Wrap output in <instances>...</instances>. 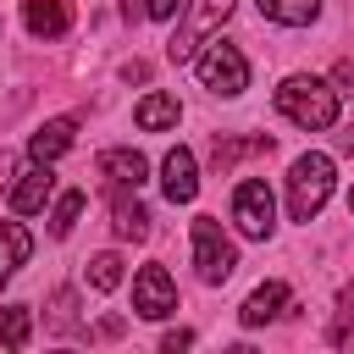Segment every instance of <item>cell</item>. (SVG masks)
I'll return each mask as SVG.
<instances>
[{
	"mask_svg": "<svg viewBox=\"0 0 354 354\" xmlns=\"http://www.w3.org/2000/svg\"><path fill=\"white\" fill-rule=\"evenodd\" d=\"M271 100H277V111H282L293 127H304V133H326V127H337V88H332L326 77L293 72V77L277 83Z\"/></svg>",
	"mask_w": 354,
	"mask_h": 354,
	"instance_id": "1",
	"label": "cell"
},
{
	"mask_svg": "<svg viewBox=\"0 0 354 354\" xmlns=\"http://www.w3.org/2000/svg\"><path fill=\"white\" fill-rule=\"evenodd\" d=\"M332 188H337V166H332V155H321V149L299 155V160L288 166V216H293V221L321 216V205L332 199Z\"/></svg>",
	"mask_w": 354,
	"mask_h": 354,
	"instance_id": "2",
	"label": "cell"
},
{
	"mask_svg": "<svg viewBox=\"0 0 354 354\" xmlns=\"http://www.w3.org/2000/svg\"><path fill=\"white\" fill-rule=\"evenodd\" d=\"M194 72H199V83H205L216 100H238V94L249 88V61H243V50L227 44V39H205V44L194 50Z\"/></svg>",
	"mask_w": 354,
	"mask_h": 354,
	"instance_id": "3",
	"label": "cell"
},
{
	"mask_svg": "<svg viewBox=\"0 0 354 354\" xmlns=\"http://www.w3.org/2000/svg\"><path fill=\"white\" fill-rule=\"evenodd\" d=\"M194 266H199V282L210 288H221L238 271V243L221 232L216 216H194Z\"/></svg>",
	"mask_w": 354,
	"mask_h": 354,
	"instance_id": "4",
	"label": "cell"
},
{
	"mask_svg": "<svg viewBox=\"0 0 354 354\" xmlns=\"http://www.w3.org/2000/svg\"><path fill=\"white\" fill-rule=\"evenodd\" d=\"M232 6H238V0H188L177 33H171V44H166V55H171V61H194V50H199L205 39H216V28L232 17Z\"/></svg>",
	"mask_w": 354,
	"mask_h": 354,
	"instance_id": "5",
	"label": "cell"
},
{
	"mask_svg": "<svg viewBox=\"0 0 354 354\" xmlns=\"http://www.w3.org/2000/svg\"><path fill=\"white\" fill-rule=\"evenodd\" d=\"M232 221H238V232L254 238V243H266V238L277 232V199H271V188H266L260 177H243V183L232 188Z\"/></svg>",
	"mask_w": 354,
	"mask_h": 354,
	"instance_id": "6",
	"label": "cell"
},
{
	"mask_svg": "<svg viewBox=\"0 0 354 354\" xmlns=\"http://www.w3.org/2000/svg\"><path fill=\"white\" fill-rule=\"evenodd\" d=\"M133 310H138L144 321H166V315H177V288H171L166 266H144V271L133 277Z\"/></svg>",
	"mask_w": 354,
	"mask_h": 354,
	"instance_id": "7",
	"label": "cell"
},
{
	"mask_svg": "<svg viewBox=\"0 0 354 354\" xmlns=\"http://www.w3.org/2000/svg\"><path fill=\"white\" fill-rule=\"evenodd\" d=\"M50 199H55V171H50V160H33L28 171L11 177V210H17V216H39Z\"/></svg>",
	"mask_w": 354,
	"mask_h": 354,
	"instance_id": "8",
	"label": "cell"
},
{
	"mask_svg": "<svg viewBox=\"0 0 354 354\" xmlns=\"http://www.w3.org/2000/svg\"><path fill=\"white\" fill-rule=\"evenodd\" d=\"M160 194L171 199V205H188L194 194H199V160H194V149H171L166 160H160Z\"/></svg>",
	"mask_w": 354,
	"mask_h": 354,
	"instance_id": "9",
	"label": "cell"
},
{
	"mask_svg": "<svg viewBox=\"0 0 354 354\" xmlns=\"http://www.w3.org/2000/svg\"><path fill=\"white\" fill-rule=\"evenodd\" d=\"M72 138H77V122H72V116H50L44 127H33V133H28V155L55 166V160L72 149Z\"/></svg>",
	"mask_w": 354,
	"mask_h": 354,
	"instance_id": "10",
	"label": "cell"
},
{
	"mask_svg": "<svg viewBox=\"0 0 354 354\" xmlns=\"http://www.w3.org/2000/svg\"><path fill=\"white\" fill-rule=\"evenodd\" d=\"M282 310H293V293H288V282H260V288L243 299L238 321H243V326H266V321H277Z\"/></svg>",
	"mask_w": 354,
	"mask_h": 354,
	"instance_id": "11",
	"label": "cell"
},
{
	"mask_svg": "<svg viewBox=\"0 0 354 354\" xmlns=\"http://www.w3.org/2000/svg\"><path fill=\"white\" fill-rule=\"evenodd\" d=\"M111 227H116V238H127V243L149 238V210L138 205V188H116V194H111Z\"/></svg>",
	"mask_w": 354,
	"mask_h": 354,
	"instance_id": "12",
	"label": "cell"
},
{
	"mask_svg": "<svg viewBox=\"0 0 354 354\" xmlns=\"http://www.w3.org/2000/svg\"><path fill=\"white\" fill-rule=\"evenodd\" d=\"M22 22L33 39H61L72 28V6L66 0H22Z\"/></svg>",
	"mask_w": 354,
	"mask_h": 354,
	"instance_id": "13",
	"label": "cell"
},
{
	"mask_svg": "<svg viewBox=\"0 0 354 354\" xmlns=\"http://www.w3.org/2000/svg\"><path fill=\"white\" fill-rule=\"evenodd\" d=\"M28 254H33V232L22 221H0V288L28 266Z\"/></svg>",
	"mask_w": 354,
	"mask_h": 354,
	"instance_id": "14",
	"label": "cell"
},
{
	"mask_svg": "<svg viewBox=\"0 0 354 354\" xmlns=\"http://www.w3.org/2000/svg\"><path fill=\"white\" fill-rule=\"evenodd\" d=\"M133 122L144 127V133H166V127H177L183 122V105H177V94H144L138 105H133Z\"/></svg>",
	"mask_w": 354,
	"mask_h": 354,
	"instance_id": "15",
	"label": "cell"
},
{
	"mask_svg": "<svg viewBox=\"0 0 354 354\" xmlns=\"http://www.w3.org/2000/svg\"><path fill=\"white\" fill-rule=\"evenodd\" d=\"M100 177H111L116 188H144L149 160H144L138 149H105V155H100Z\"/></svg>",
	"mask_w": 354,
	"mask_h": 354,
	"instance_id": "16",
	"label": "cell"
},
{
	"mask_svg": "<svg viewBox=\"0 0 354 354\" xmlns=\"http://www.w3.org/2000/svg\"><path fill=\"white\" fill-rule=\"evenodd\" d=\"M266 22H282V28H304L321 17V0H254Z\"/></svg>",
	"mask_w": 354,
	"mask_h": 354,
	"instance_id": "17",
	"label": "cell"
},
{
	"mask_svg": "<svg viewBox=\"0 0 354 354\" xmlns=\"http://www.w3.org/2000/svg\"><path fill=\"white\" fill-rule=\"evenodd\" d=\"M33 337V310L28 304H6L0 310V348H28Z\"/></svg>",
	"mask_w": 354,
	"mask_h": 354,
	"instance_id": "18",
	"label": "cell"
},
{
	"mask_svg": "<svg viewBox=\"0 0 354 354\" xmlns=\"http://www.w3.org/2000/svg\"><path fill=\"white\" fill-rule=\"evenodd\" d=\"M77 216H83V188L55 194V199H50V238H66V232L77 227Z\"/></svg>",
	"mask_w": 354,
	"mask_h": 354,
	"instance_id": "19",
	"label": "cell"
},
{
	"mask_svg": "<svg viewBox=\"0 0 354 354\" xmlns=\"http://www.w3.org/2000/svg\"><path fill=\"white\" fill-rule=\"evenodd\" d=\"M83 282L94 288V293H111V288H122V254H94L88 266H83Z\"/></svg>",
	"mask_w": 354,
	"mask_h": 354,
	"instance_id": "20",
	"label": "cell"
},
{
	"mask_svg": "<svg viewBox=\"0 0 354 354\" xmlns=\"http://www.w3.org/2000/svg\"><path fill=\"white\" fill-rule=\"evenodd\" d=\"M238 155H271V138H216V166H232Z\"/></svg>",
	"mask_w": 354,
	"mask_h": 354,
	"instance_id": "21",
	"label": "cell"
},
{
	"mask_svg": "<svg viewBox=\"0 0 354 354\" xmlns=\"http://www.w3.org/2000/svg\"><path fill=\"white\" fill-rule=\"evenodd\" d=\"M348 321H354V282L337 293V321H332V343H343L348 337Z\"/></svg>",
	"mask_w": 354,
	"mask_h": 354,
	"instance_id": "22",
	"label": "cell"
},
{
	"mask_svg": "<svg viewBox=\"0 0 354 354\" xmlns=\"http://www.w3.org/2000/svg\"><path fill=\"white\" fill-rule=\"evenodd\" d=\"M326 83H332V88H337V100H343V94L354 88V55H343V61L332 66V77H326Z\"/></svg>",
	"mask_w": 354,
	"mask_h": 354,
	"instance_id": "23",
	"label": "cell"
},
{
	"mask_svg": "<svg viewBox=\"0 0 354 354\" xmlns=\"http://www.w3.org/2000/svg\"><path fill=\"white\" fill-rule=\"evenodd\" d=\"M160 348H166V354H183V348H194V332H188V326H177V332H166V337H160Z\"/></svg>",
	"mask_w": 354,
	"mask_h": 354,
	"instance_id": "24",
	"label": "cell"
},
{
	"mask_svg": "<svg viewBox=\"0 0 354 354\" xmlns=\"http://www.w3.org/2000/svg\"><path fill=\"white\" fill-rule=\"evenodd\" d=\"M177 6H183V0H144V17H155V22H171V17H177Z\"/></svg>",
	"mask_w": 354,
	"mask_h": 354,
	"instance_id": "25",
	"label": "cell"
},
{
	"mask_svg": "<svg viewBox=\"0 0 354 354\" xmlns=\"http://www.w3.org/2000/svg\"><path fill=\"white\" fill-rule=\"evenodd\" d=\"M50 304H55V310H50V321H55V326H66V321H72V293L61 288V293H55Z\"/></svg>",
	"mask_w": 354,
	"mask_h": 354,
	"instance_id": "26",
	"label": "cell"
},
{
	"mask_svg": "<svg viewBox=\"0 0 354 354\" xmlns=\"http://www.w3.org/2000/svg\"><path fill=\"white\" fill-rule=\"evenodd\" d=\"M11 177H17V155L0 149V194H11Z\"/></svg>",
	"mask_w": 354,
	"mask_h": 354,
	"instance_id": "27",
	"label": "cell"
},
{
	"mask_svg": "<svg viewBox=\"0 0 354 354\" xmlns=\"http://www.w3.org/2000/svg\"><path fill=\"white\" fill-rule=\"evenodd\" d=\"M122 77H127V83H144V77H149V66H144V61H127V66H122Z\"/></svg>",
	"mask_w": 354,
	"mask_h": 354,
	"instance_id": "28",
	"label": "cell"
},
{
	"mask_svg": "<svg viewBox=\"0 0 354 354\" xmlns=\"http://www.w3.org/2000/svg\"><path fill=\"white\" fill-rule=\"evenodd\" d=\"M337 149H343V155H354V122H348V127L337 133Z\"/></svg>",
	"mask_w": 354,
	"mask_h": 354,
	"instance_id": "29",
	"label": "cell"
},
{
	"mask_svg": "<svg viewBox=\"0 0 354 354\" xmlns=\"http://www.w3.org/2000/svg\"><path fill=\"white\" fill-rule=\"evenodd\" d=\"M348 205H354V194H348Z\"/></svg>",
	"mask_w": 354,
	"mask_h": 354,
	"instance_id": "30",
	"label": "cell"
}]
</instances>
